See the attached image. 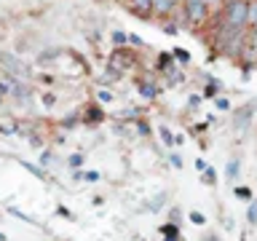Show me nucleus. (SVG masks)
Here are the masks:
<instances>
[{
    "mask_svg": "<svg viewBox=\"0 0 257 241\" xmlns=\"http://www.w3.org/2000/svg\"><path fill=\"white\" fill-rule=\"evenodd\" d=\"M252 43H254V46H257V27H254V30H252Z\"/></svg>",
    "mask_w": 257,
    "mask_h": 241,
    "instance_id": "34",
    "label": "nucleus"
},
{
    "mask_svg": "<svg viewBox=\"0 0 257 241\" xmlns=\"http://www.w3.org/2000/svg\"><path fill=\"white\" fill-rule=\"evenodd\" d=\"M51 161H54V156H51V153H43V156H40V164H43V166H51Z\"/></svg>",
    "mask_w": 257,
    "mask_h": 241,
    "instance_id": "23",
    "label": "nucleus"
},
{
    "mask_svg": "<svg viewBox=\"0 0 257 241\" xmlns=\"http://www.w3.org/2000/svg\"><path fill=\"white\" fill-rule=\"evenodd\" d=\"M257 27V0H249V19H246V30Z\"/></svg>",
    "mask_w": 257,
    "mask_h": 241,
    "instance_id": "7",
    "label": "nucleus"
},
{
    "mask_svg": "<svg viewBox=\"0 0 257 241\" xmlns=\"http://www.w3.org/2000/svg\"><path fill=\"white\" fill-rule=\"evenodd\" d=\"M190 220L196 222V225H204V222H206V217L201 214V212H190Z\"/></svg>",
    "mask_w": 257,
    "mask_h": 241,
    "instance_id": "21",
    "label": "nucleus"
},
{
    "mask_svg": "<svg viewBox=\"0 0 257 241\" xmlns=\"http://www.w3.org/2000/svg\"><path fill=\"white\" fill-rule=\"evenodd\" d=\"M128 8L142 16V19H148V16H153V0H128Z\"/></svg>",
    "mask_w": 257,
    "mask_h": 241,
    "instance_id": "6",
    "label": "nucleus"
},
{
    "mask_svg": "<svg viewBox=\"0 0 257 241\" xmlns=\"http://www.w3.org/2000/svg\"><path fill=\"white\" fill-rule=\"evenodd\" d=\"M0 132H3V134H14V132H19V129H16V124H0Z\"/></svg>",
    "mask_w": 257,
    "mask_h": 241,
    "instance_id": "19",
    "label": "nucleus"
},
{
    "mask_svg": "<svg viewBox=\"0 0 257 241\" xmlns=\"http://www.w3.org/2000/svg\"><path fill=\"white\" fill-rule=\"evenodd\" d=\"M83 161H86V158L80 156V153H72V156L67 158V166H70V169H80V166H83Z\"/></svg>",
    "mask_w": 257,
    "mask_h": 241,
    "instance_id": "14",
    "label": "nucleus"
},
{
    "mask_svg": "<svg viewBox=\"0 0 257 241\" xmlns=\"http://www.w3.org/2000/svg\"><path fill=\"white\" fill-rule=\"evenodd\" d=\"M22 166H24V169H30V172L35 174V177H40V180H46V172H43V169H35L32 164H27V161H22Z\"/></svg>",
    "mask_w": 257,
    "mask_h": 241,
    "instance_id": "18",
    "label": "nucleus"
},
{
    "mask_svg": "<svg viewBox=\"0 0 257 241\" xmlns=\"http://www.w3.org/2000/svg\"><path fill=\"white\" fill-rule=\"evenodd\" d=\"M180 0H153V14L156 16H172Z\"/></svg>",
    "mask_w": 257,
    "mask_h": 241,
    "instance_id": "5",
    "label": "nucleus"
},
{
    "mask_svg": "<svg viewBox=\"0 0 257 241\" xmlns=\"http://www.w3.org/2000/svg\"><path fill=\"white\" fill-rule=\"evenodd\" d=\"M172 56H174V59L180 62V64H190V59H193V56H190L188 51H185V48H174Z\"/></svg>",
    "mask_w": 257,
    "mask_h": 241,
    "instance_id": "11",
    "label": "nucleus"
},
{
    "mask_svg": "<svg viewBox=\"0 0 257 241\" xmlns=\"http://www.w3.org/2000/svg\"><path fill=\"white\" fill-rule=\"evenodd\" d=\"M180 3H182V0H180Z\"/></svg>",
    "mask_w": 257,
    "mask_h": 241,
    "instance_id": "39",
    "label": "nucleus"
},
{
    "mask_svg": "<svg viewBox=\"0 0 257 241\" xmlns=\"http://www.w3.org/2000/svg\"><path fill=\"white\" fill-rule=\"evenodd\" d=\"M164 32H166V35H177V27H174V24H164Z\"/></svg>",
    "mask_w": 257,
    "mask_h": 241,
    "instance_id": "28",
    "label": "nucleus"
},
{
    "mask_svg": "<svg viewBox=\"0 0 257 241\" xmlns=\"http://www.w3.org/2000/svg\"><path fill=\"white\" fill-rule=\"evenodd\" d=\"M54 102H56V96H54V94H46V96H43V104H46V107H51Z\"/></svg>",
    "mask_w": 257,
    "mask_h": 241,
    "instance_id": "26",
    "label": "nucleus"
},
{
    "mask_svg": "<svg viewBox=\"0 0 257 241\" xmlns=\"http://www.w3.org/2000/svg\"><path fill=\"white\" fill-rule=\"evenodd\" d=\"M206 3H209V6H214V3H220V0H206Z\"/></svg>",
    "mask_w": 257,
    "mask_h": 241,
    "instance_id": "36",
    "label": "nucleus"
},
{
    "mask_svg": "<svg viewBox=\"0 0 257 241\" xmlns=\"http://www.w3.org/2000/svg\"><path fill=\"white\" fill-rule=\"evenodd\" d=\"M56 54H59L56 48H48V51H43L38 56V62H51V59H56Z\"/></svg>",
    "mask_w": 257,
    "mask_h": 241,
    "instance_id": "16",
    "label": "nucleus"
},
{
    "mask_svg": "<svg viewBox=\"0 0 257 241\" xmlns=\"http://www.w3.org/2000/svg\"><path fill=\"white\" fill-rule=\"evenodd\" d=\"M217 88H220V83H209V88H206V96H214V94H217Z\"/></svg>",
    "mask_w": 257,
    "mask_h": 241,
    "instance_id": "27",
    "label": "nucleus"
},
{
    "mask_svg": "<svg viewBox=\"0 0 257 241\" xmlns=\"http://www.w3.org/2000/svg\"><path fill=\"white\" fill-rule=\"evenodd\" d=\"M140 94L145 96V99H156V96H158V88L153 86V83H140Z\"/></svg>",
    "mask_w": 257,
    "mask_h": 241,
    "instance_id": "9",
    "label": "nucleus"
},
{
    "mask_svg": "<svg viewBox=\"0 0 257 241\" xmlns=\"http://www.w3.org/2000/svg\"><path fill=\"white\" fill-rule=\"evenodd\" d=\"M161 233H164V236H177V233H180V228H177V222H169V225H164V228H161Z\"/></svg>",
    "mask_w": 257,
    "mask_h": 241,
    "instance_id": "17",
    "label": "nucleus"
},
{
    "mask_svg": "<svg viewBox=\"0 0 257 241\" xmlns=\"http://www.w3.org/2000/svg\"><path fill=\"white\" fill-rule=\"evenodd\" d=\"M254 110H257L254 102H249V104H244V107H238V110H236V126H238V129H246L249 120H252V115H254Z\"/></svg>",
    "mask_w": 257,
    "mask_h": 241,
    "instance_id": "4",
    "label": "nucleus"
},
{
    "mask_svg": "<svg viewBox=\"0 0 257 241\" xmlns=\"http://www.w3.org/2000/svg\"><path fill=\"white\" fill-rule=\"evenodd\" d=\"M188 104H190V107H198V104H201V96H190Z\"/></svg>",
    "mask_w": 257,
    "mask_h": 241,
    "instance_id": "29",
    "label": "nucleus"
},
{
    "mask_svg": "<svg viewBox=\"0 0 257 241\" xmlns=\"http://www.w3.org/2000/svg\"><path fill=\"white\" fill-rule=\"evenodd\" d=\"M0 67H3L8 75H14L16 80H19V78H22V80L30 78V67L19 59V56H14V54H8V51L0 54Z\"/></svg>",
    "mask_w": 257,
    "mask_h": 241,
    "instance_id": "3",
    "label": "nucleus"
},
{
    "mask_svg": "<svg viewBox=\"0 0 257 241\" xmlns=\"http://www.w3.org/2000/svg\"><path fill=\"white\" fill-rule=\"evenodd\" d=\"M246 220H249V225H257V201H252V204H249V209H246Z\"/></svg>",
    "mask_w": 257,
    "mask_h": 241,
    "instance_id": "15",
    "label": "nucleus"
},
{
    "mask_svg": "<svg viewBox=\"0 0 257 241\" xmlns=\"http://www.w3.org/2000/svg\"><path fill=\"white\" fill-rule=\"evenodd\" d=\"M112 46H115V48H120V46H126L128 43V35H126V32H112Z\"/></svg>",
    "mask_w": 257,
    "mask_h": 241,
    "instance_id": "13",
    "label": "nucleus"
},
{
    "mask_svg": "<svg viewBox=\"0 0 257 241\" xmlns=\"http://www.w3.org/2000/svg\"><path fill=\"white\" fill-rule=\"evenodd\" d=\"M201 180H204L206 185H214V182H217V172H214L212 166H206L204 172H201Z\"/></svg>",
    "mask_w": 257,
    "mask_h": 241,
    "instance_id": "12",
    "label": "nucleus"
},
{
    "mask_svg": "<svg viewBox=\"0 0 257 241\" xmlns=\"http://www.w3.org/2000/svg\"><path fill=\"white\" fill-rule=\"evenodd\" d=\"M238 172H241V164H238V158H230L228 161V180L233 182L238 177Z\"/></svg>",
    "mask_w": 257,
    "mask_h": 241,
    "instance_id": "10",
    "label": "nucleus"
},
{
    "mask_svg": "<svg viewBox=\"0 0 257 241\" xmlns=\"http://www.w3.org/2000/svg\"><path fill=\"white\" fill-rule=\"evenodd\" d=\"M236 196H241V198H249V190H246V188H238V190H236Z\"/></svg>",
    "mask_w": 257,
    "mask_h": 241,
    "instance_id": "32",
    "label": "nucleus"
},
{
    "mask_svg": "<svg viewBox=\"0 0 257 241\" xmlns=\"http://www.w3.org/2000/svg\"><path fill=\"white\" fill-rule=\"evenodd\" d=\"M182 14L190 27H198L209 19V3L206 0H182Z\"/></svg>",
    "mask_w": 257,
    "mask_h": 241,
    "instance_id": "2",
    "label": "nucleus"
},
{
    "mask_svg": "<svg viewBox=\"0 0 257 241\" xmlns=\"http://www.w3.org/2000/svg\"><path fill=\"white\" fill-rule=\"evenodd\" d=\"M86 180H88V182H96V180H99V174H96V172H88Z\"/></svg>",
    "mask_w": 257,
    "mask_h": 241,
    "instance_id": "31",
    "label": "nucleus"
},
{
    "mask_svg": "<svg viewBox=\"0 0 257 241\" xmlns=\"http://www.w3.org/2000/svg\"><path fill=\"white\" fill-rule=\"evenodd\" d=\"M196 169H198V172H204V169H206V161L198 158V161H196Z\"/></svg>",
    "mask_w": 257,
    "mask_h": 241,
    "instance_id": "30",
    "label": "nucleus"
},
{
    "mask_svg": "<svg viewBox=\"0 0 257 241\" xmlns=\"http://www.w3.org/2000/svg\"><path fill=\"white\" fill-rule=\"evenodd\" d=\"M169 164H172L174 169H182V158L177 156V153H172V156H169Z\"/></svg>",
    "mask_w": 257,
    "mask_h": 241,
    "instance_id": "20",
    "label": "nucleus"
},
{
    "mask_svg": "<svg viewBox=\"0 0 257 241\" xmlns=\"http://www.w3.org/2000/svg\"><path fill=\"white\" fill-rule=\"evenodd\" d=\"M158 132H161V140H164L166 148H172V145H177V137L172 134V129H169V126H161Z\"/></svg>",
    "mask_w": 257,
    "mask_h": 241,
    "instance_id": "8",
    "label": "nucleus"
},
{
    "mask_svg": "<svg viewBox=\"0 0 257 241\" xmlns=\"http://www.w3.org/2000/svg\"><path fill=\"white\" fill-rule=\"evenodd\" d=\"M217 107H220V110H230V102H228V99H222V96H220V99H217Z\"/></svg>",
    "mask_w": 257,
    "mask_h": 241,
    "instance_id": "25",
    "label": "nucleus"
},
{
    "mask_svg": "<svg viewBox=\"0 0 257 241\" xmlns=\"http://www.w3.org/2000/svg\"><path fill=\"white\" fill-rule=\"evenodd\" d=\"M128 43H134V46H145V40H142V38H137V35H132V32H128Z\"/></svg>",
    "mask_w": 257,
    "mask_h": 241,
    "instance_id": "24",
    "label": "nucleus"
},
{
    "mask_svg": "<svg viewBox=\"0 0 257 241\" xmlns=\"http://www.w3.org/2000/svg\"><path fill=\"white\" fill-rule=\"evenodd\" d=\"M164 241H180V233H177V236H166Z\"/></svg>",
    "mask_w": 257,
    "mask_h": 241,
    "instance_id": "33",
    "label": "nucleus"
},
{
    "mask_svg": "<svg viewBox=\"0 0 257 241\" xmlns=\"http://www.w3.org/2000/svg\"><path fill=\"white\" fill-rule=\"evenodd\" d=\"M112 99H115V96H112L110 91H99V102H102V104H110Z\"/></svg>",
    "mask_w": 257,
    "mask_h": 241,
    "instance_id": "22",
    "label": "nucleus"
},
{
    "mask_svg": "<svg viewBox=\"0 0 257 241\" xmlns=\"http://www.w3.org/2000/svg\"><path fill=\"white\" fill-rule=\"evenodd\" d=\"M0 241H6V238H3V233H0Z\"/></svg>",
    "mask_w": 257,
    "mask_h": 241,
    "instance_id": "38",
    "label": "nucleus"
},
{
    "mask_svg": "<svg viewBox=\"0 0 257 241\" xmlns=\"http://www.w3.org/2000/svg\"><path fill=\"white\" fill-rule=\"evenodd\" d=\"M204 241H217V238H212V236H209V238H204Z\"/></svg>",
    "mask_w": 257,
    "mask_h": 241,
    "instance_id": "37",
    "label": "nucleus"
},
{
    "mask_svg": "<svg viewBox=\"0 0 257 241\" xmlns=\"http://www.w3.org/2000/svg\"><path fill=\"white\" fill-rule=\"evenodd\" d=\"M246 19H249V0H225L222 22L228 24V27L244 32L246 30Z\"/></svg>",
    "mask_w": 257,
    "mask_h": 241,
    "instance_id": "1",
    "label": "nucleus"
},
{
    "mask_svg": "<svg viewBox=\"0 0 257 241\" xmlns=\"http://www.w3.org/2000/svg\"><path fill=\"white\" fill-rule=\"evenodd\" d=\"M6 91H8V86H6V83H0V96H3Z\"/></svg>",
    "mask_w": 257,
    "mask_h": 241,
    "instance_id": "35",
    "label": "nucleus"
}]
</instances>
